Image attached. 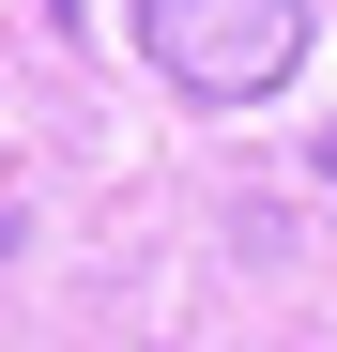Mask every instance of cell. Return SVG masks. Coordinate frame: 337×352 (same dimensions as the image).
<instances>
[{"instance_id":"cell-1","label":"cell","mask_w":337,"mask_h":352,"mask_svg":"<svg viewBox=\"0 0 337 352\" xmlns=\"http://www.w3.org/2000/svg\"><path fill=\"white\" fill-rule=\"evenodd\" d=\"M138 46H153L168 92L261 107V92H292V62H307V0H138Z\"/></svg>"},{"instance_id":"cell-2","label":"cell","mask_w":337,"mask_h":352,"mask_svg":"<svg viewBox=\"0 0 337 352\" xmlns=\"http://www.w3.org/2000/svg\"><path fill=\"white\" fill-rule=\"evenodd\" d=\"M322 184H337V138H322Z\"/></svg>"}]
</instances>
